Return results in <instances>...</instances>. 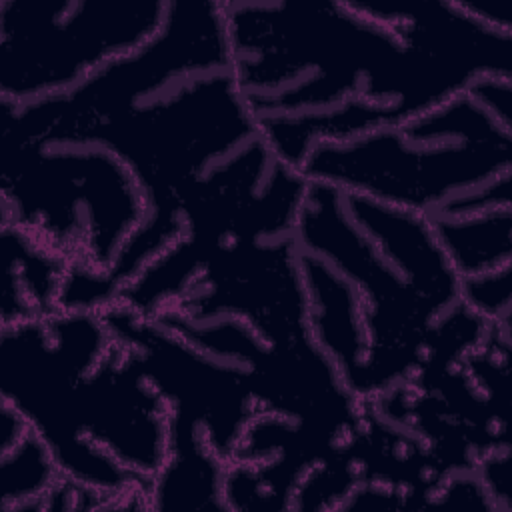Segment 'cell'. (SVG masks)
Returning a JSON list of instances; mask_svg holds the SVG:
<instances>
[{
  "instance_id": "8",
  "label": "cell",
  "mask_w": 512,
  "mask_h": 512,
  "mask_svg": "<svg viewBox=\"0 0 512 512\" xmlns=\"http://www.w3.org/2000/svg\"><path fill=\"white\" fill-rule=\"evenodd\" d=\"M430 224L460 278L512 264V206Z\"/></svg>"
},
{
  "instance_id": "6",
  "label": "cell",
  "mask_w": 512,
  "mask_h": 512,
  "mask_svg": "<svg viewBox=\"0 0 512 512\" xmlns=\"http://www.w3.org/2000/svg\"><path fill=\"white\" fill-rule=\"evenodd\" d=\"M166 10L160 0H2L0 98L28 104L70 92L148 42Z\"/></svg>"
},
{
  "instance_id": "3",
  "label": "cell",
  "mask_w": 512,
  "mask_h": 512,
  "mask_svg": "<svg viewBox=\"0 0 512 512\" xmlns=\"http://www.w3.org/2000/svg\"><path fill=\"white\" fill-rule=\"evenodd\" d=\"M300 172L416 212L430 222L512 206V78L466 92L394 126L310 150Z\"/></svg>"
},
{
  "instance_id": "4",
  "label": "cell",
  "mask_w": 512,
  "mask_h": 512,
  "mask_svg": "<svg viewBox=\"0 0 512 512\" xmlns=\"http://www.w3.org/2000/svg\"><path fill=\"white\" fill-rule=\"evenodd\" d=\"M2 220L42 240L66 264L60 310H78L144 222L128 166L104 144L0 134Z\"/></svg>"
},
{
  "instance_id": "9",
  "label": "cell",
  "mask_w": 512,
  "mask_h": 512,
  "mask_svg": "<svg viewBox=\"0 0 512 512\" xmlns=\"http://www.w3.org/2000/svg\"><path fill=\"white\" fill-rule=\"evenodd\" d=\"M0 478L4 512L38 510L46 494L62 480V472L44 440L28 428L16 444L0 452Z\"/></svg>"
},
{
  "instance_id": "5",
  "label": "cell",
  "mask_w": 512,
  "mask_h": 512,
  "mask_svg": "<svg viewBox=\"0 0 512 512\" xmlns=\"http://www.w3.org/2000/svg\"><path fill=\"white\" fill-rule=\"evenodd\" d=\"M112 344V332L96 310H58L2 326L0 388L2 400L44 440L62 478L100 492L108 506H130L128 498L146 500L148 486L84 442L74 424L76 382Z\"/></svg>"
},
{
  "instance_id": "7",
  "label": "cell",
  "mask_w": 512,
  "mask_h": 512,
  "mask_svg": "<svg viewBox=\"0 0 512 512\" xmlns=\"http://www.w3.org/2000/svg\"><path fill=\"white\" fill-rule=\"evenodd\" d=\"M2 326L58 312L68 264L42 240L2 220Z\"/></svg>"
},
{
  "instance_id": "10",
  "label": "cell",
  "mask_w": 512,
  "mask_h": 512,
  "mask_svg": "<svg viewBox=\"0 0 512 512\" xmlns=\"http://www.w3.org/2000/svg\"><path fill=\"white\" fill-rule=\"evenodd\" d=\"M510 280L512 264L474 276H464L460 282L462 302L488 326L510 328Z\"/></svg>"
},
{
  "instance_id": "2",
  "label": "cell",
  "mask_w": 512,
  "mask_h": 512,
  "mask_svg": "<svg viewBox=\"0 0 512 512\" xmlns=\"http://www.w3.org/2000/svg\"><path fill=\"white\" fill-rule=\"evenodd\" d=\"M292 242L320 266L352 318L362 346L358 400L384 396L416 376L438 328L462 306V278L430 220L310 182Z\"/></svg>"
},
{
  "instance_id": "1",
  "label": "cell",
  "mask_w": 512,
  "mask_h": 512,
  "mask_svg": "<svg viewBox=\"0 0 512 512\" xmlns=\"http://www.w3.org/2000/svg\"><path fill=\"white\" fill-rule=\"evenodd\" d=\"M236 86L274 154L394 126L512 78V30L454 2H222Z\"/></svg>"
}]
</instances>
